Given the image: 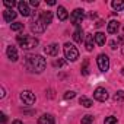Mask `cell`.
<instances>
[{
	"mask_svg": "<svg viewBox=\"0 0 124 124\" xmlns=\"http://www.w3.org/2000/svg\"><path fill=\"white\" fill-rule=\"evenodd\" d=\"M104 124H118V123H117L115 117H107L105 121H104Z\"/></svg>",
	"mask_w": 124,
	"mask_h": 124,
	"instance_id": "obj_25",
	"label": "cell"
},
{
	"mask_svg": "<svg viewBox=\"0 0 124 124\" xmlns=\"http://www.w3.org/2000/svg\"><path fill=\"white\" fill-rule=\"evenodd\" d=\"M82 124H92L93 123V115H85V117H82V121H80Z\"/></svg>",
	"mask_w": 124,
	"mask_h": 124,
	"instance_id": "obj_22",
	"label": "cell"
},
{
	"mask_svg": "<svg viewBox=\"0 0 124 124\" xmlns=\"http://www.w3.org/2000/svg\"><path fill=\"white\" fill-rule=\"evenodd\" d=\"M93 42H95V37L92 34H88L86 38H85V45H86V50L88 51H92L93 50Z\"/></svg>",
	"mask_w": 124,
	"mask_h": 124,
	"instance_id": "obj_14",
	"label": "cell"
},
{
	"mask_svg": "<svg viewBox=\"0 0 124 124\" xmlns=\"http://www.w3.org/2000/svg\"><path fill=\"white\" fill-rule=\"evenodd\" d=\"M15 18H16V12H13V9H6L3 12V19L6 22H12Z\"/></svg>",
	"mask_w": 124,
	"mask_h": 124,
	"instance_id": "obj_13",
	"label": "cell"
},
{
	"mask_svg": "<svg viewBox=\"0 0 124 124\" xmlns=\"http://www.w3.org/2000/svg\"><path fill=\"white\" fill-rule=\"evenodd\" d=\"M18 9H19V13L22 16H29L31 15V9H29L28 3H25V2H19L18 3Z\"/></svg>",
	"mask_w": 124,
	"mask_h": 124,
	"instance_id": "obj_9",
	"label": "cell"
},
{
	"mask_svg": "<svg viewBox=\"0 0 124 124\" xmlns=\"http://www.w3.org/2000/svg\"><path fill=\"white\" fill-rule=\"evenodd\" d=\"M114 99H115V101H123V99H124V91H118V92L114 95Z\"/></svg>",
	"mask_w": 124,
	"mask_h": 124,
	"instance_id": "obj_24",
	"label": "cell"
},
{
	"mask_svg": "<svg viewBox=\"0 0 124 124\" xmlns=\"http://www.w3.org/2000/svg\"><path fill=\"white\" fill-rule=\"evenodd\" d=\"M83 18H85L83 9H75L72 12V15H70V21H72V23L75 26H80V22L83 21Z\"/></svg>",
	"mask_w": 124,
	"mask_h": 124,
	"instance_id": "obj_5",
	"label": "cell"
},
{
	"mask_svg": "<svg viewBox=\"0 0 124 124\" xmlns=\"http://www.w3.org/2000/svg\"><path fill=\"white\" fill-rule=\"evenodd\" d=\"M12 31H21L22 28H23V23H19V22H15V23H12Z\"/></svg>",
	"mask_w": 124,
	"mask_h": 124,
	"instance_id": "obj_23",
	"label": "cell"
},
{
	"mask_svg": "<svg viewBox=\"0 0 124 124\" xmlns=\"http://www.w3.org/2000/svg\"><path fill=\"white\" fill-rule=\"evenodd\" d=\"M29 5H31V6H34V8H37V6L39 5V2H38V0H31Z\"/></svg>",
	"mask_w": 124,
	"mask_h": 124,
	"instance_id": "obj_29",
	"label": "cell"
},
{
	"mask_svg": "<svg viewBox=\"0 0 124 124\" xmlns=\"http://www.w3.org/2000/svg\"><path fill=\"white\" fill-rule=\"evenodd\" d=\"M0 92H2V93H0V98H5V89L2 88V89H0Z\"/></svg>",
	"mask_w": 124,
	"mask_h": 124,
	"instance_id": "obj_32",
	"label": "cell"
},
{
	"mask_svg": "<svg viewBox=\"0 0 124 124\" xmlns=\"http://www.w3.org/2000/svg\"><path fill=\"white\" fill-rule=\"evenodd\" d=\"M76 96V93L75 92H72V91H69V92H66L64 93V99H73Z\"/></svg>",
	"mask_w": 124,
	"mask_h": 124,
	"instance_id": "obj_26",
	"label": "cell"
},
{
	"mask_svg": "<svg viewBox=\"0 0 124 124\" xmlns=\"http://www.w3.org/2000/svg\"><path fill=\"white\" fill-rule=\"evenodd\" d=\"M89 70H88V60H85V63H83V67H82V75H88Z\"/></svg>",
	"mask_w": 124,
	"mask_h": 124,
	"instance_id": "obj_28",
	"label": "cell"
},
{
	"mask_svg": "<svg viewBox=\"0 0 124 124\" xmlns=\"http://www.w3.org/2000/svg\"><path fill=\"white\" fill-rule=\"evenodd\" d=\"M16 41L22 47V50H32L38 45V39L32 35H18Z\"/></svg>",
	"mask_w": 124,
	"mask_h": 124,
	"instance_id": "obj_2",
	"label": "cell"
},
{
	"mask_svg": "<svg viewBox=\"0 0 124 124\" xmlns=\"http://www.w3.org/2000/svg\"><path fill=\"white\" fill-rule=\"evenodd\" d=\"M6 53H8L9 60H12V61H16V60H18V51H16V48H15V47L9 45V47H8V50H6Z\"/></svg>",
	"mask_w": 124,
	"mask_h": 124,
	"instance_id": "obj_16",
	"label": "cell"
},
{
	"mask_svg": "<svg viewBox=\"0 0 124 124\" xmlns=\"http://www.w3.org/2000/svg\"><path fill=\"white\" fill-rule=\"evenodd\" d=\"M96 63H98V67L101 72H108L109 69V58L107 54H99L98 58H96Z\"/></svg>",
	"mask_w": 124,
	"mask_h": 124,
	"instance_id": "obj_6",
	"label": "cell"
},
{
	"mask_svg": "<svg viewBox=\"0 0 124 124\" xmlns=\"http://www.w3.org/2000/svg\"><path fill=\"white\" fill-rule=\"evenodd\" d=\"M111 5H112V8H114L117 12H120V10L124 9V0H114Z\"/></svg>",
	"mask_w": 124,
	"mask_h": 124,
	"instance_id": "obj_20",
	"label": "cell"
},
{
	"mask_svg": "<svg viewBox=\"0 0 124 124\" xmlns=\"http://www.w3.org/2000/svg\"><path fill=\"white\" fill-rule=\"evenodd\" d=\"M3 5H5L6 8H10V9H13V6H15L16 3L13 2V0H12V2H10V0H5V2H3Z\"/></svg>",
	"mask_w": 124,
	"mask_h": 124,
	"instance_id": "obj_27",
	"label": "cell"
},
{
	"mask_svg": "<svg viewBox=\"0 0 124 124\" xmlns=\"http://www.w3.org/2000/svg\"><path fill=\"white\" fill-rule=\"evenodd\" d=\"M38 124H55L51 114H44L38 118Z\"/></svg>",
	"mask_w": 124,
	"mask_h": 124,
	"instance_id": "obj_12",
	"label": "cell"
},
{
	"mask_svg": "<svg viewBox=\"0 0 124 124\" xmlns=\"http://www.w3.org/2000/svg\"><path fill=\"white\" fill-rule=\"evenodd\" d=\"M102 25H104V21H98V22H96V26H98V28L102 26Z\"/></svg>",
	"mask_w": 124,
	"mask_h": 124,
	"instance_id": "obj_31",
	"label": "cell"
},
{
	"mask_svg": "<svg viewBox=\"0 0 124 124\" xmlns=\"http://www.w3.org/2000/svg\"><path fill=\"white\" fill-rule=\"evenodd\" d=\"M93 37H95V42H96L98 45H104L105 41H107V37H105L104 32H96Z\"/></svg>",
	"mask_w": 124,
	"mask_h": 124,
	"instance_id": "obj_18",
	"label": "cell"
},
{
	"mask_svg": "<svg viewBox=\"0 0 124 124\" xmlns=\"http://www.w3.org/2000/svg\"><path fill=\"white\" fill-rule=\"evenodd\" d=\"M44 51H45L47 55L55 57V55L58 54V44H50V45H47V47L44 48Z\"/></svg>",
	"mask_w": 124,
	"mask_h": 124,
	"instance_id": "obj_10",
	"label": "cell"
},
{
	"mask_svg": "<svg viewBox=\"0 0 124 124\" xmlns=\"http://www.w3.org/2000/svg\"><path fill=\"white\" fill-rule=\"evenodd\" d=\"M93 98H95L96 101H101V102L107 101V99H108V92H107V89H105V88H96L95 92H93Z\"/></svg>",
	"mask_w": 124,
	"mask_h": 124,
	"instance_id": "obj_8",
	"label": "cell"
},
{
	"mask_svg": "<svg viewBox=\"0 0 124 124\" xmlns=\"http://www.w3.org/2000/svg\"><path fill=\"white\" fill-rule=\"evenodd\" d=\"M21 101L25 105H32L35 102V95L31 91H22L21 92Z\"/></svg>",
	"mask_w": 124,
	"mask_h": 124,
	"instance_id": "obj_7",
	"label": "cell"
},
{
	"mask_svg": "<svg viewBox=\"0 0 124 124\" xmlns=\"http://www.w3.org/2000/svg\"><path fill=\"white\" fill-rule=\"evenodd\" d=\"M63 51H64V57H66L69 61H76V60L79 58V51H78V48H76L73 44H70V42H66V44L63 45Z\"/></svg>",
	"mask_w": 124,
	"mask_h": 124,
	"instance_id": "obj_3",
	"label": "cell"
},
{
	"mask_svg": "<svg viewBox=\"0 0 124 124\" xmlns=\"http://www.w3.org/2000/svg\"><path fill=\"white\" fill-rule=\"evenodd\" d=\"M121 53L124 54V44H123V47H121Z\"/></svg>",
	"mask_w": 124,
	"mask_h": 124,
	"instance_id": "obj_36",
	"label": "cell"
},
{
	"mask_svg": "<svg viewBox=\"0 0 124 124\" xmlns=\"http://www.w3.org/2000/svg\"><path fill=\"white\" fill-rule=\"evenodd\" d=\"M57 18H58L60 21H66V19L69 18V13H67L66 8H63V6H58V9H57Z\"/></svg>",
	"mask_w": 124,
	"mask_h": 124,
	"instance_id": "obj_17",
	"label": "cell"
},
{
	"mask_svg": "<svg viewBox=\"0 0 124 124\" xmlns=\"http://www.w3.org/2000/svg\"><path fill=\"white\" fill-rule=\"evenodd\" d=\"M45 28H47V25H45L44 21L41 19V15L37 16V15L34 13V19H32V23H31V31L35 32V34H42V32L45 31Z\"/></svg>",
	"mask_w": 124,
	"mask_h": 124,
	"instance_id": "obj_4",
	"label": "cell"
},
{
	"mask_svg": "<svg viewBox=\"0 0 124 124\" xmlns=\"http://www.w3.org/2000/svg\"><path fill=\"white\" fill-rule=\"evenodd\" d=\"M47 3H48L50 6H54V5H55V2H54V0H48V2H47Z\"/></svg>",
	"mask_w": 124,
	"mask_h": 124,
	"instance_id": "obj_33",
	"label": "cell"
},
{
	"mask_svg": "<svg viewBox=\"0 0 124 124\" xmlns=\"http://www.w3.org/2000/svg\"><path fill=\"white\" fill-rule=\"evenodd\" d=\"M41 19H42L44 23L48 26V25L51 23V21H53V13L48 12V10H47V12H42V13H41Z\"/></svg>",
	"mask_w": 124,
	"mask_h": 124,
	"instance_id": "obj_19",
	"label": "cell"
},
{
	"mask_svg": "<svg viewBox=\"0 0 124 124\" xmlns=\"http://www.w3.org/2000/svg\"><path fill=\"white\" fill-rule=\"evenodd\" d=\"M118 28H120V22H118V21H109L108 25H107V31H108V34H117Z\"/></svg>",
	"mask_w": 124,
	"mask_h": 124,
	"instance_id": "obj_11",
	"label": "cell"
},
{
	"mask_svg": "<svg viewBox=\"0 0 124 124\" xmlns=\"http://www.w3.org/2000/svg\"><path fill=\"white\" fill-rule=\"evenodd\" d=\"M115 45H117V44H115V41H112V42H111V48H112V50H115V48H117Z\"/></svg>",
	"mask_w": 124,
	"mask_h": 124,
	"instance_id": "obj_34",
	"label": "cell"
},
{
	"mask_svg": "<svg viewBox=\"0 0 124 124\" xmlns=\"http://www.w3.org/2000/svg\"><path fill=\"white\" fill-rule=\"evenodd\" d=\"M0 117H2V123H3V124H6V121H8L6 114H5V112H2V114H0Z\"/></svg>",
	"mask_w": 124,
	"mask_h": 124,
	"instance_id": "obj_30",
	"label": "cell"
},
{
	"mask_svg": "<svg viewBox=\"0 0 124 124\" xmlns=\"http://www.w3.org/2000/svg\"><path fill=\"white\" fill-rule=\"evenodd\" d=\"M79 102H80V105H83L85 108H91V107L93 105L92 99H89V98H86V96H82V98L79 99Z\"/></svg>",
	"mask_w": 124,
	"mask_h": 124,
	"instance_id": "obj_21",
	"label": "cell"
},
{
	"mask_svg": "<svg viewBox=\"0 0 124 124\" xmlns=\"http://www.w3.org/2000/svg\"><path fill=\"white\" fill-rule=\"evenodd\" d=\"M45 58L42 55H28L26 57V67L29 72L34 73H41L45 69Z\"/></svg>",
	"mask_w": 124,
	"mask_h": 124,
	"instance_id": "obj_1",
	"label": "cell"
},
{
	"mask_svg": "<svg viewBox=\"0 0 124 124\" xmlns=\"http://www.w3.org/2000/svg\"><path fill=\"white\" fill-rule=\"evenodd\" d=\"M73 39L76 42H82L83 41V31H82V26H76L75 32H73Z\"/></svg>",
	"mask_w": 124,
	"mask_h": 124,
	"instance_id": "obj_15",
	"label": "cell"
},
{
	"mask_svg": "<svg viewBox=\"0 0 124 124\" xmlns=\"http://www.w3.org/2000/svg\"><path fill=\"white\" fill-rule=\"evenodd\" d=\"M13 124H23V123H22L21 120H15V121H13Z\"/></svg>",
	"mask_w": 124,
	"mask_h": 124,
	"instance_id": "obj_35",
	"label": "cell"
}]
</instances>
